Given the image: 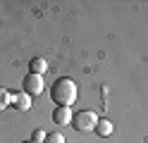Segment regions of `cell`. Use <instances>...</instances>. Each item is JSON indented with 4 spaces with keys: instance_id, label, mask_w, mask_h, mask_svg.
<instances>
[{
    "instance_id": "obj_11",
    "label": "cell",
    "mask_w": 148,
    "mask_h": 143,
    "mask_svg": "<svg viewBox=\"0 0 148 143\" xmlns=\"http://www.w3.org/2000/svg\"><path fill=\"white\" fill-rule=\"evenodd\" d=\"M22 143H36V141H22Z\"/></svg>"
},
{
    "instance_id": "obj_7",
    "label": "cell",
    "mask_w": 148,
    "mask_h": 143,
    "mask_svg": "<svg viewBox=\"0 0 148 143\" xmlns=\"http://www.w3.org/2000/svg\"><path fill=\"white\" fill-rule=\"evenodd\" d=\"M96 133H98L100 138L110 136V133H112V122H110V119H98V124H96Z\"/></svg>"
},
{
    "instance_id": "obj_1",
    "label": "cell",
    "mask_w": 148,
    "mask_h": 143,
    "mask_svg": "<svg viewBox=\"0 0 148 143\" xmlns=\"http://www.w3.org/2000/svg\"><path fill=\"white\" fill-rule=\"evenodd\" d=\"M50 98L55 103V107H69L72 103H77V83L69 76H60L53 81Z\"/></svg>"
},
{
    "instance_id": "obj_10",
    "label": "cell",
    "mask_w": 148,
    "mask_h": 143,
    "mask_svg": "<svg viewBox=\"0 0 148 143\" xmlns=\"http://www.w3.org/2000/svg\"><path fill=\"white\" fill-rule=\"evenodd\" d=\"M45 136H48V133H45L43 129H36V131L31 133V138H34L36 143H43V141H45Z\"/></svg>"
},
{
    "instance_id": "obj_6",
    "label": "cell",
    "mask_w": 148,
    "mask_h": 143,
    "mask_svg": "<svg viewBox=\"0 0 148 143\" xmlns=\"http://www.w3.org/2000/svg\"><path fill=\"white\" fill-rule=\"evenodd\" d=\"M45 69H48V62H45L43 57H34V60L29 62V74H38V76H43Z\"/></svg>"
},
{
    "instance_id": "obj_8",
    "label": "cell",
    "mask_w": 148,
    "mask_h": 143,
    "mask_svg": "<svg viewBox=\"0 0 148 143\" xmlns=\"http://www.w3.org/2000/svg\"><path fill=\"white\" fill-rule=\"evenodd\" d=\"M10 98H12V93L7 91V88H3V86H0V112H3L7 105H10Z\"/></svg>"
},
{
    "instance_id": "obj_3",
    "label": "cell",
    "mask_w": 148,
    "mask_h": 143,
    "mask_svg": "<svg viewBox=\"0 0 148 143\" xmlns=\"http://www.w3.org/2000/svg\"><path fill=\"white\" fill-rule=\"evenodd\" d=\"M22 88L26 95H31V98H36V95L43 93V76L38 74H26L24 81H22Z\"/></svg>"
},
{
    "instance_id": "obj_9",
    "label": "cell",
    "mask_w": 148,
    "mask_h": 143,
    "mask_svg": "<svg viewBox=\"0 0 148 143\" xmlns=\"http://www.w3.org/2000/svg\"><path fill=\"white\" fill-rule=\"evenodd\" d=\"M43 143H64V136L62 133H48Z\"/></svg>"
},
{
    "instance_id": "obj_4",
    "label": "cell",
    "mask_w": 148,
    "mask_h": 143,
    "mask_svg": "<svg viewBox=\"0 0 148 143\" xmlns=\"http://www.w3.org/2000/svg\"><path fill=\"white\" fill-rule=\"evenodd\" d=\"M10 105H12V107H17L19 112H26V110H31V95H26L24 91H22V93H12Z\"/></svg>"
},
{
    "instance_id": "obj_5",
    "label": "cell",
    "mask_w": 148,
    "mask_h": 143,
    "mask_svg": "<svg viewBox=\"0 0 148 143\" xmlns=\"http://www.w3.org/2000/svg\"><path fill=\"white\" fill-rule=\"evenodd\" d=\"M72 110L69 107H55L53 110V122L60 124V127H67V124H72Z\"/></svg>"
},
{
    "instance_id": "obj_2",
    "label": "cell",
    "mask_w": 148,
    "mask_h": 143,
    "mask_svg": "<svg viewBox=\"0 0 148 143\" xmlns=\"http://www.w3.org/2000/svg\"><path fill=\"white\" fill-rule=\"evenodd\" d=\"M96 124H98V114L91 112V110H81L72 117V127L81 131V133H88V131H96Z\"/></svg>"
}]
</instances>
